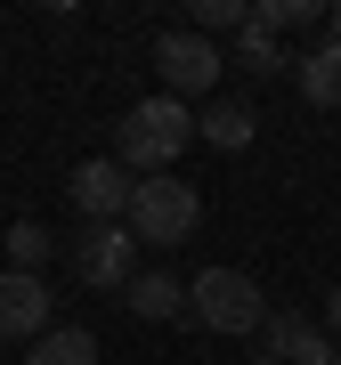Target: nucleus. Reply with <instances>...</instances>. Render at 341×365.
Listing matches in <instances>:
<instances>
[{"mask_svg":"<svg viewBox=\"0 0 341 365\" xmlns=\"http://www.w3.org/2000/svg\"><path fill=\"white\" fill-rule=\"evenodd\" d=\"M220 66H228V57H220V41H203V33H163L155 41V73H163V98H203L211 90V81H220Z\"/></svg>","mask_w":341,"mask_h":365,"instance_id":"nucleus-5","label":"nucleus"},{"mask_svg":"<svg viewBox=\"0 0 341 365\" xmlns=\"http://www.w3.org/2000/svg\"><path fill=\"white\" fill-rule=\"evenodd\" d=\"M252 130H260V122H252V106H203V114H195V138L220 146V155H244Z\"/></svg>","mask_w":341,"mask_h":365,"instance_id":"nucleus-11","label":"nucleus"},{"mask_svg":"<svg viewBox=\"0 0 341 365\" xmlns=\"http://www.w3.org/2000/svg\"><path fill=\"white\" fill-rule=\"evenodd\" d=\"M73 276H81L90 292H131V276H138V235L122 227V220L81 227V244H73Z\"/></svg>","mask_w":341,"mask_h":365,"instance_id":"nucleus-4","label":"nucleus"},{"mask_svg":"<svg viewBox=\"0 0 341 365\" xmlns=\"http://www.w3.org/2000/svg\"><path fill=\"white\" fill-rule=\"evenodd\" d=\"M187 317H195L203 333H260L268 325V292L252 284L244 268H228V260H211V268H195V284H187Z\"/></svg>","mask_w":341,"mask_h":365,"instance_id":"nucleus-2","label":"nucleus"},{"mask_svg":"<svg viewBox=\"0 0 341 365\" xmlns=\"http://www.w3.org/2000/svg\"><path fill=\"white\" fill-rule=\"evenodd\" d=\"M252 25L260 33H309V25H325V9H317V0H260V9H252Z\"/></svg>","mask_w":341,"mask_h":365,"instance_id":"nucleus-15","label":"nucleus"},{"mask_svg":"<svg viewBox=\"0 0 341 365\" xmlns=\"http://www.w3.org/2000/svg\"><path fill=\"white\" fill-rule=\"evenodd\" d=\"M57 325V300H49V276H25V268H0V341H33Z\"/></svg>","mask_w":341,"mask_h":365,"instance_id":"nucleus-6","label":"nucleus"},{"mask_svg":"<svg viewBox=\"0 0 341 365\" xmlns=\"http://www.w3.org/2000/svg\"><path fill=\"white\" fill-rule=\"evenodd\" d=\"M122 300H131V309L146 317V325H170V317H187V284H179L170 268H138Z\"/></svg>","mask_w":341,"mask_h":365,"instance_id":"nucleus-9","label":"nucleus"},{"mask_svg":"<svg viewBox=\"0 0 341 365\" xmlns=\"http://www.w3.org/2000/svg\"><path fill=\"white\" fill-rule=\"evenodd\" d=\"M260 341H268V357H276V365H333V357H341V349H333V341L309 325L301 309H268Z\"/></svg>","mask_w":341,"mask_h":365,"instance_id":"nucleus-8","label":"nucleus"},{"mask_svg":"<svg viewBox=\"0 0 341 365\" xmlns=\"http://www.w3.org/2000/svg\"><path fill=\"white\" fill-rule=\"evenodd\" d=\"M122 227H131L138 244H155V252L187 244V235L203 227V187H187L179 170H163V179H138V187H131V211H122Z\"/></svg>","mask_w":341,"mask_h":365,"instance_id":"nucleus-3","label":"nucleus"},{"mask_svg":"<svg viewBox=\"0 0 341 365\" xmlns=\"http://www.w3.org/2000/svg\"><path fill=\"white\" fill-rule=\"evenodd\" d=\"M236 66H244L252 81H276V73L292 66V57H285V41H276V33H260V25H244V33H236Z\"/></svg>","mask_w":341,"mask_h":365,"instance_id":"nucleus-14","label":"nucleus"},{"mask_svg":"<svg viewBox=\"0 0 341 365\" xmlns=\"http://www.w3.org/2000/svg\"><path fill=\"white\" fill-rule=\"evenodd\" d=\"M195 146V114H187L179 98H138L131 114H122L114 130V163L122 170H146V179H163V170H179V155Z\"/></svg>","mask_w":341,"mask_h":365,"instance_id":"nucleus-1","label":"nucleus"},{"mask_svg":"<svg viewBox=\"0 0 341 365\" xmlns=\"http://www.w3.org/2000/svg\"><path fill=\"white\" fill-rule=\"evenodd\" d=\"M0 244H9V268L41 276V260H49V252H57V235L41 227V220H9V227H0Z\"/></svg>","mask_w":341,"mask_h":365,"instance_id":"nucleus-13","label":"nucleus"},{"mask_svg":"<svg viewBox=\"0 0 341 365\" xmlns=\"http://www.w3.org/2000/svg\"><path fill=\"white\" fill-rule=\"evenodd\" d=\"M325 41H333V49H341V0H333V9H325Z\"/></svg>","mask_w":341,"mask_h":365,"instance_id":"nucleus-18","label":"nucleus"},{"mask_svg":"<svg viewBox=\"0 0 341 365\" xmlns=\"http://www.w3.org/2000/svg\"><path fill=\"white\" fill-rule=\"evenodd\" d=\"M252 365H276V357H252Z\"/></svg>","mask_w":341,"mask_h":365,"instance_id":"nucleus-19","label":"nucleus"},{"mask_svg":"<svg viewBox=\"0 0 341 365\" xmlns=\"http://www.w3.org/2000/svg\"><path fill=\"white\" fill-rule=\"evenodd\" d=\"M333 365H341V357H333Z\"/></svg>","mask_w":341,"mask_h":365,"instance_id":"nucleus-20","label":"nucleus"},{"mask_svg":"<svg viewBox=\"0 0 341 365\" xmlns=\"http://www.w3.org/2000/svg\"><path fill=\"white\" fill-rule=\"evenodd\" d=\"M131 187H138V179H131L114 155H90V163L66 179V195H73V211H81L90 227H106V220H122V211H131Z\"/></svg>","mask_w":341,"mask_h":365,"instance_id":"nucleus-7","label":"nucleus"},{"mask_svg":"<svg viewBox=\"0 0 341 365\" xmlns=\"http://www.w3.org/2000/svg\"><path fill=\"white\" fill-rule=\"evenodd\" d=\"M252 25V9H244V0H195V25H187V33H244Z\"/></svg>","mask_w":341,"mask_h":365,"instance_id":"nucleus-16","label":"nucleus"},{"mask_svg":"<svg viewBox=\"0 0 341 365\" xmlns=\"http://www.w3.org/2000/svg\"><path fill=\"white\" fill-rule=\"evenodd\" d=\"M292 73H301V98H309V106H341V49H333V41L301 49V66H292Z\"/></svg>","mask_w":341,"mask_h":365,"instance_id":"nucleus-12","label":"nucleus"},{"mask_svg":"<svg viewBox=\"0 0 341 365\" xmlns=\"http://www.w3.org/2000/svg\"><path fill=\"white\" fill-rule=\"evenodd\" d=\"M25 365H98V333L90 325H49L25 349Z\"/></svg>","mask_w":341,"mask_h":365,"instance_id":"nucleus-10","label":"nucleus"},{"mask_svg":"<svg viewBox=\"0 0 341 365\" xmlns=\"http://www.w3.org/2000/svg\"><path fill=\"white\" fill-rule=\"evenodd\" d=\"M325 341H333V349H341V284L325 292Z\"/></svg>","mask_w":341,"mask_h":365,"instance_id":"nucleus-17","label":"nucleus"}]
</instances>
